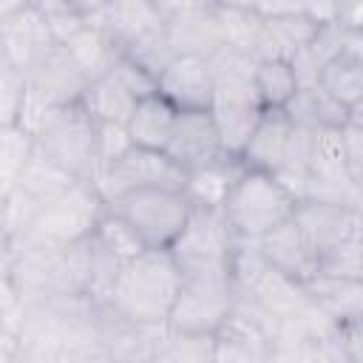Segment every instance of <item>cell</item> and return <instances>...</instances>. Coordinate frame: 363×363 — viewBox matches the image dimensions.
Listing matches in <instances>:
<instances>
[{"instance_id": "obj_18", "label": "cell", "mask_w": 363, "mask_h": 363, "mask_svg": "<svg viewBox=\"0 0 363 363\" xmlns=\"http://www.w3.org/2000/svg\"><path fill=\"white\" fill-rule=\"evenodd\" d=\"M176 113H179V108L170 99H164L159 91L136 99L133 113L125 122L130 142L139 145V147L164 150L167 139H170V130H173V122H176Z\"/></svg>"}, {"instance_id": "obj_10", "label": "cell", "mask_w": 363, "mask_h": 363, "mask_svg": "<svg viewBox=\"0 0 363 363\" xmlns=\"http://www.w3.org/2000/svg\"><path fill=\"white\" fill-rule=\"evenodd\" d=\"M295 224L309 241L315 258L326 255L343 241L360 238V207L329 199H301L292 210Z\"/></svg>"}, {"instance_id": "obj_13", "label": "cell", "mask_w": 363, "mask_h": 363, "mask_svg": "<svg viewBox=\"0 0 363 363\" xmlns=\"http://www.w3.org/2000/svg\"><path fill=\"white\" fill-rule=\"evenodd\" d=\"M255 244H258V252L267 261V267L286 278L306 284L318 272V258L292 216L286 221H281L278 227H272L269 233H264L261 238H255Z\"/></svg>"}, {"instance_id": "obj_24", "label": "cell", "mask_w": 363, "mask_h": 363, "mask_svg": "<svg viewBox=\"0 0 363 363\" xmlns=\"http://www.w3.org/2000/svg\"><path fill=\"white\" fill-rule=\"evenodd\" d=\"M241 170H244V164L238 162V156H224V159H218L213 164L190 170L187 182H184L187 201L199 204V207H221L230 184L235 182V176Z\"/></svg>"}, {"instance_id": "obj_27", "label": "cell", "mask_w": 363, "mask_h": 363, "mask_svg": "<svg viewBox=\"0 0 363 363\" xmlns=\"http://www.w3.org/2000/svg\"><path fill=\"white\" fill-rule=\"evenodd\" d=\"M213 346H216L213 335L173 332L164 326L153 360H213Z\"/></svg>"}, {"instance_id": "obj_14", "label": "cell", "mask_w": 363, "mask_h": 363, "mask_svg": "<svg viewBox=\"0 0 363 363\" xmlns=\"http://www.w3.org/2000/svg\"><path fill=\"white\" fill-rule=\"evenodd\" d=\"M156 91L170 99L179 111L187 108H210L213 99V74L207 57L179 54L173 57L162 74L156 77Z\"/></svg>"}, {"instance_id": "obj_11", "label": "cell", "mask_w": 363, "mask_h": 363, "mask_svg": "<svg viewBox=\"0 0 363 363\" xmlns=\"http://www.w3.org/2000/svg\"><path fill=\"white\" fill-rule=\"evenodd\" d=\"M164 153L184 173L199 170L204 164H213V162H218L224 156H233L221 145V136H218V128L213 122L210 108H187V111H179Z\"/></svg>"}, {"instance_id": "obj_21", "label": "cell", "mask_w": 363, "mask_h": 363, "mask_svg": "<svg viewBox=\"0 0 363 363\" xmlns=\"http://www.w3.org/2000/svg\"><path fill=\"white\" fill-rule=\"evenodd\" d=\"M79 105L91 113L94 122H113V125H125L128 116L133 113L136 96L108 71L96 79H91L79 96Z\"/></svg>"}, {"instance_id": "obj_38", "label": "cell", "mask_w": 363, "mask_h": 363, "mask_svg": "<svg viewBox=\"0 0 363 363\" xmlns=\"http://www.w3.org/2000/svg\"><path fill=\"white\" fill-rule=\"evenodd\" d=\"M31 0H0V23L9 20L11 14H17L20 9H26Z\"/></svg>"}, {"instance_id": "obj_36", "label": "cell", "mask_w": 363, "mask_h": 363, "mask_svg": "<svg viewBox=\"0 0 363 363\" xmlns=\"http://www.w3.org/2000/svg\"><path fill=\"white\" fill-rule=\"evenodd\" d=\"M20 354V337L17 329L0 326V360H17Z\"/></svg>"}, {"instance_id": "obj_15", "label": "cell", "mask_w": 363, "mask_h": 363, "mask_svg": "<svg viewBox=\"0 0 363 363\" xmlns=\"http://www.w3.org/2000/svg\"><path fill=\"white\" fill-rule=\"evenodd\" d=\"M85 20L99 26L111 37V43L116 45L119 54L128 45L139 43L142 37H147L164 26V20L159 17V11L153 9L150 0H108L99 11H94Z\"/></svg>"}, {"instance_id": "obj_16", "label": "cell", "mask_w": 363, "mask_h": 363, "mask_svg": "<svg viewBox=\"0 0 363 363\" xmlns=\"http://www.w3.org/2000/svg\"><path fill=\"white\" fill-rule=\"evenodd\" d=\"M289 133H292V119L284 108H261L244 147L238 150V162L250 170L275 173L284 162Z\"/></svg>"}, {"instance_id": "obj_3", "label": "cell", "mask_w": 363, "mask_h": 363, "mask_svg": "<svg viewBox=\"0 0 363 363\" xmlns=\"http://www.w3.org/2000/svg\"><path fill=\"white\" fill-rule=\"evenodd\" d=\"M102 213H105V201L99 199L96 187L91 182H77L62 196L45 201L34 213L28 227L14 241L11 255L20 250H31V247H51V250L68 247L91 235Z\"/></svg>"}, {"instance_id": "obj_7", "label": "cell", "mask_w": 363, "mask_h": 363, "mask_svg": "<svg viewBox=\"0 0 363 363\" xmlns=\"http://www.w3.org/2000/svg\"><path fill=\"white\" fill-rule=\"evenodd\" d=\"M235 241H238V235L230 230L221 207L190 204V216H187L182 233L167 247V252L182 275L230 269Z\"/></svg>"}, {"instance_id": "obj_34", "label": "cell", "mask_w": 363, "mask_h": 363, "mask_svg": "<svg viewBox=\"0 0 363 363\" xmlns=\"http://www.w3.org/2000/svg\"><path fill=\"white\" fill-rule=\"evenodd\" d=\"M20 298L14 292V284L6 272H0V326H9V329H17V320H20Z\"/></svg>"}, {"instance_id": "obj_23", "label": "cell", "mask_w": 363, "mask_h": 363, "mask_svg": "<svg viewBox=\"0 0 363 363\" xmlns=\"http://www.w3.org/2000/svg\"><path fill=\"white\" fill-rule=\"evenodd\" d=\"M77 179L71 173H65L60 164H54L45 153H40L37 147L31 150V156L26 159L23 170L14 179V187L20 193H26L31 201H37L40 207L57 196H62L68 187H74Z\"/></svg>"}, {"instance_id": "obj_8", "label": "cell", "mask_w": 363, "mask_h": 363, "mask_svg": "<svg viewBox=\"0 0 363 363\" xmlns=\"http://www.w3.org/2000/svg\"><path fill=\"white\" fill-rule=\"evenodd\" d=\"M26 99L17 125H23L28 133L37 130L43 116L54 108L79 102L88 77L79 71V65L71 60V54L57 43L26 77Z\"/></svg>"}, {"instance_id": "obj_29", "label": "cell", "mask_w": 363, "mask_h": 363, "mask_svg": "<svg viewBox=\"0 0 363 363\" xmlns=\"http://www.w3.org/2000/svg\"><path fill=\"white\" fill-rule=\"evenodd\" d=\"M318 272L335 275V278H360L363 281V238L343 241L335 250H329L326 255H320Z\"/></svg>"}, {"instance_id": "obj_5", "label": "cell", "mask_w": 363, "mask_h": 363, "mask_svg": "<svg viewBox=\"0 0 363 363\" xmlns=\"http://www.w3.org/2000/svg\"><path fill=\"white\" fill-rule=\"evenodd\" d=\"M105 210L122 218L145 247L167 250L190 216V201L182 190L139 187L108 199Z\"/></svg>"}, {"instance_id": "obj_31", "label": "cell", "mask_w": 363, "mask_h": 363, "mask_svg": "<svg viewBox=\"0 0 363 363\" xmlns=\"http://www.w3.org/2000/svg\"><path fill=\"white\" fill-rule=\"evenodd\" d=\"M26 99V79L11 65L0 68V125H14L20 119Z\"/></svg>"}, {"instance_id": "obj_6", "label": "cell", "mask_w": 363, "mask_h": 363, "mask_svg": "<svg viewBox=\"0 0 363 363\" xmlns=\"http://www.w3.org/2000/svg\"><path fill=\"white\" fill-rule=\"evenodd\" d=\"M235 298H238V286L230 269L182 275L173 309L167 315V329L193 332V335H216L221 323L230 318Z\"/></svg>"}, {"instance_id": "obj_20", "label": "cell", "mask_w": 363, "mask_h": 363, "mask_svg": "<svg viewBox=\"0 0 363 363\" xmlns=\"http://www.w3.org/2000/svg\"><path fill=\"white\" fill-rule=\"evenodd\" d=\"M241 295L252 298L267 315L272 318H281V315H292V312H301V309H309L315 306L306 286L295 278H286L275 269H264Z\"/></svg>"}, {"instance_id": "obj_39", "label": "cell", "mask_w": 363, "mask_h": 363, "mask_svg": "<svg viewBox=\"0 0 363 363\" xmlns=\"http://www.w3.org/2000/svg\"><path fill=\"white\" fill-rule=\"evenodd\" d=\"M9 261H11V247H9V238H6V233L0 227V272H6Z\"/></svg>"}, {"instance_id": "obj_2", "label": "cell", "mask_w": 363, "mask_h": 363, "mask_svg": "<svg viewBox=\"0 0 363 363\" xmlns=\"http://www.w3.org/2000/svg\"><path fill=\"white\" fill-rule=\"evenodd\" d=\"M295 204L298 199L286 190L284 182H278L275 173L244 167L230 184L221 213L238 238L255 241L281 221H286Z\"/></svg>"}, {"instance_id": "obj_9", "label": "cell", "mask_w": 363, "mask_h": 363, "mask_svg": "<svg viewBox=\"0 0 363 363\" xmlns=\"http://www.w3.org/2000/svg\"><path fill=\"white\" fill-rule=\"evenodd\" d=\"M184 182H187V173L164 150L130 145L122 156L102 164L91 184L96 187L99 199L108 201L119 193L139 190V187H167V190L184 193Z\"/></svg>"}, {"instance_id": "obj_1", "label": "cell", "mask_w": 363, "mask_h": 363, "mask_svg": "<svg viewBox=\"0 0 363 363\" xmlns=\"http://www.w3.org/2000/svg\"><path fill=\"white\" fill-rule=\"evenodd\" d=\"M182 284V272L173 264L167 250H142L116 272L105 306L139 326H167V315L173 309L176 292Z\"/></svg>"}, {"instance_id": "obj_40", "label": "cell", "mask_w": 363, "mask_h": 363, "mask_svg": "<svg viewBox=\"0 0 363 363\" xmlns=\"http://www.w3.org/2000/svg\"><path fill=\"white\" fill-rule=\"evenodd\" d=\"M210 3L221 9H252V0H210Z\"/></svg>"}, {"instance_id": "obj_37", "label": "cell", "mask_w": 363, "mask_h": 363, "mask_svg": "<svg viewBox=\"0 0 363 363\" xmlns=\"http://www.w3.org/2000/svg\"><path fill=\"white\" fill-rule=\"evenodd\" d=\"M65 3H68L71 9H77L82 17H91V14H94V11H99L108 0H65Z\"/></svg>"}, {"instance_id": "obj_30", "label": "cell", "mask_w": 363, "mask_h": 363, "mask_svg": "<svg viewBox=\"0 0 363 363\" xmlns=\"http://www.w3.org/2000/svg\"><path fill=\"white\" fill-rule=\"evenodd\" d=\"M360 108H352L349 119L337 128L340 133V145H343V156H346V164H349V173L352 179L360 184L363 182V119H360Z\"/></svg>"}, {"instance_id": "obj_32", "label": "cell", "mask_w": 363, "mask_h": 363, "mask_svg": "<svg viewBox=\"0 0 363 363\" xmlns=\"http://www.w3.org/2000/svg\"><path fill=\"white\" fill-rule=\"evenodd\" d=\"M130 136L125 125H113V122H96V170L108 162H113L116 156H122L130 147Z\"/></svg>"}, {"instance_id": "obj_19", "label": "cell", "mask_w": 363, "mask_h": 363, "mask_svg": "<svg viewBox=\"0 0 363 363\" xmlns=\"http://www.w3.org/2000/svg\"><path fill=\"white\" fill-rule=\"evenodd\" d=\"M312 303L332 320H357L363 318V281L360 278H335L315 272L306 284Z\"/></svg>"}, {"instance_id": "obj_33", "label": "cell", "mask_w": 363, "mask_h": 363, "mask_svg": "<svg viewBox=\"0 0 363 363\" xmlns=\"http://www.w3.org/2000/svg\"><path fill=\"white\" fill-rule=\"evenodd\" d=\"M111 74L136 96V99H142V96H147V94H156V77L153 74H147L142 65H136L133 60H128V57H116V62L111 65Z\"/></svg>"}, {"instance_id": "obj_12", "label": "cell", "mask_w": 363, "mask_h": 363, "mask_svg": "<svg viewBox=\"0 0 363 363\" xmlns=\"http://www.w3.org/2000/svg\"><path fill=\"white\" fill-rule=\"evenodd\" d=\"M0 40H3V51H6L9 65L14 71H20L23 77L57 45L54 34L48 28L45 11L34 0L0 23Z\"/></svg>"}, {"instance_id": "obj_22", "label": "cell", "mask_w": 363, "mask_h": 363, "mask_svg": "<svg viewBox=\"0 0 363 363\" xmlns=\"http://www.w3.org/2000/svg\"><path fill=\"white\" fill-rule=\"evenodd\" d=\"M68 54H71V60L79 65V71L88 77V82L91 79H96V77H102V74H108L111 71V65L116 62V57H119V51H116V45L111 43V37L99 28V26H94V23H88L85 20V26H79L65 43H60Z\"/></svg>"}, {"instance_id": "obj_25", "label": "cell", "mask_w": 363, "mask_h": 363, "mask_svg": "<svg viewBox=\"0 0 363 363\" xmlns=\"http://www.w3.org/2000/svg\"><path fill=\"white\" fill-rule=\"evenodd\" d=\"M318 88L329 94L335 102L343 108H357L363 105V60L337 54L332 57L318 77Z\"/></svg>"}, {"instance_id": "obj_35", "label": "cell", "mask_w": 363, "mask_h": 363, "mask_svg": "<svg viewBox=\"0 0 363 363\" xmlns=\"http://www.w3.org/2000/svg\"><path fill=\"white\" fill-rule=\"evenodd\" d=\"M153 9L159 11L162 20H170L176 14H184V11H196V9H210L213 3L210 0H150Z\"/></svg>"}, {"instance_id": "obj_4", "label": "cell", "mask_w": 363, "mask_h": 363, "mask_svg": "<svg viewBox=\"0 0 363 363\" xmlns=\"http://www.w3.org/2000/svg\"><path fill=\"white\" fill-rule=\"evenodd\" d=\"M34 147L54 164L71 173L77 182H94L96 176V122L79 105H62L43 116L34 130Z\"/></svg>"}, {"instance_id": "obj_41", "label": "cell", "mask_w": 363, "mask_h": 363, "mask_svg": "<svg viewBox=\"0 0 363 363\" xmlns=\"http://www.w3.org/2000/svg\"><path fill=\"white\" fill-rule=\"evenodd\" d=\"M9 60H6V51H3V40H0V68H6Z\"/></svg>"}, {"instance_id": "obj_17", "label": "cell", "mask_w": 363, "mask_h": 363, "mask_svg": "<svg viewBox=\"0 0 363 363\" xmlns=\"http://www.w3.org/2000/svg\"><path fill=\"white\" fill-rule=\"evenodd\" d=\"M164 37L173 48V54H190V57H210L218 51L221 43V28L216 20V6L210 9H196L176 14L164 20Z\"/></svg>"}, {"instance_id": "obj_26", "label": "cell", "mask_w": 363, "mask_h": 363, "mask_svg": "<svg viewBox=\"0 0 363 363\" xmlns=\"http://www.w3.org/2000/svg\"><path fill=\"white\" fill-rule=\"evenodd\" d=\"M252 82H255V94H258L261 108H284L298 91L292 65L284 57L255 60Z\"/></svg>"}, {"instance_id": "obj_28", "label": "cell", "mask_w": 363, "mask_h": 363, "mask_svg": "<svg viewBox=\"0 0 363 363\" xmlns=\"http://www.w3.org/2000/svg\"><path fill=\"white\" fill-rule=\"evenodd\" d=\"M91 235H94L102 247H108L122 264L130 261L133 255H139L142 250H147V247L136 238V233H133L122 218H116V216L108 213V210L99 216V221H96V227L91 230Z\"/></svg>"}]
</instances>
